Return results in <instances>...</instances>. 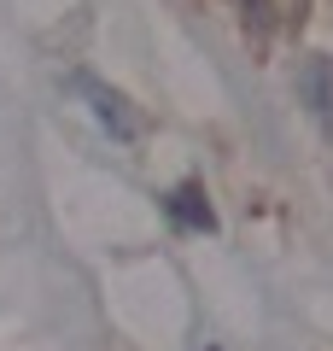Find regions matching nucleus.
Here are the masks:
<instances>
[{
	"instance_id": "f257e3e1",
	"label": "nucleus",
	"mask_w": 333,
	"mask_h": 351,
	"mask_svg": "<svg viewBox=\"0 0 333 351\" xmlns=\"http://www.w3.org/2000/svg\"><path fill=\"white\" fill-rule=\"evenodd\" d=\"M298 94L310 100V112L321 117V129L333 135V59H310L298 76Z\"/></svg>"
},
{
	"instance_id": "7ed1b4c3",
	"label": "nucleus",
	"mask_w": 333,
	"mask_h": 351,
	"mask_svg": "<svg viewBox=\"0 0 333 351\" xmlns=\"http://www.w3.org/2000/svg\"><path fill=\"white\" fill-rule=\"evenodd\" d=\"M164 211H170V223H175V228H205V234L217 228V211L205 205V193H199L193 182H187V188H175L170 199H164Z\"/></svg>"
},
{
	"instance_id": "f03ea898",
	"label": "nucleus",
	"mask_w": 333,
	"mask_h": 351,
	"mask_svg": "<svg viewBox=\"0 0 333 351\" xmlns=\"http://www.w3.org/2000/svg\"><path fill=\"white\" fill-rule=\"evenodd\" d=\"M76 88H82L88 100H94V117H99V123L111 129V135H117V141H135V129H140V123H135V117L123 112V100H117L111 88H99L94 76H76Z\"/></svg>"
}]
</instances>
